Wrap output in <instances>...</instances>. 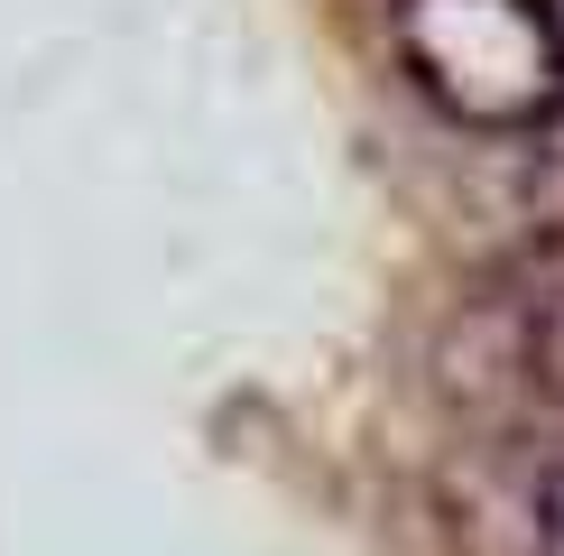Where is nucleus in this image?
<instances>
[{
    "instance_id": "nucleus-1",
    "label": "nucleus",
    "mask_w": 564,
    "mask_h": 556,
    "mask_svg": "<svg viewBox=\"0 0 564 556\" xmlns=\"http://www.w3.org/2000/svg\"><path fill=\"white\" fill-rule=\"evenodd\" d=\"M398 65L444 121L536 139L564 121V10L555 0H398Z\"/></svg>"
},
{
    "instance_id": "nucleus-2",
    "label": "nucleus",
    "mask_w": 564,
    "mask_h": 556,
    "mask_svg": "<svg viewBox=\"0 0 564 556\" xmlns=\"http://www.w3.org/2000/svg\"><path fill=\"white\" fill-rule=\"evenodd\" d=\"M444 389L481 417H564V250L490 278L444 334Z\"/></svg>"
},
{
    "instance_id": "nucleus-3",
    "label": "nucleus",
    "mask_w": 564,
    "mask_h": 556,
    "mask_svg": "<svg viewBox=\"0 0 564 556\" xmlns=\"http://www.w3.org/2000/svg\"><path fill=\"white\" fill-rule=\"evenodd\" d=\"M509 556H564V436L509 463Z\"/></svg>"
}]
</instances>
